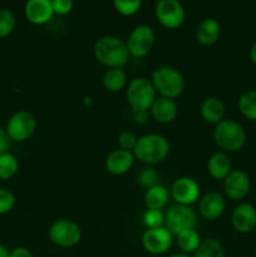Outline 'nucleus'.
<instances>
[{
	"mask_svg": "<svg viewBox=\"0 0 256 257\" xmlns=\"http://www.w3.org/2000/svg\"><path fill=\"white\" fill-rule=\"evenodd\" d=\"M200 112L201 117L207 123L218 124L225 119V105L216 97L206 98L201 104Z\"/></svg>",
	"mask_w": 256,
	"mask_h": 257,
	"instance_id": "412c9836",
	"label": "nucleus"
},
{
	"mask_svg": "<svg viewBox=\"0 0 256 257\" xmlns=\"http://www.w3.org/2000/svg\"><path fill=\"white\" fill-rule=\"evenodd\" d=\"M135 119L136 122L140 123V124H145L146 122L148 120V115L147 112H140V113H135Z\"/></svg>",
	"mask_w": 256,
	"mask_h": 257,
	"instance_id": "e433bc0d",
	"label": "nucleus"
},
{
	"mask_svg": "<svg viewBox=\"0 0 256 257\" xmlns=\"http://www.w3.org/2000/svg\"><path fill=\"white\" fill-rule=\"evenodd\" d=\"M15 206V197L12 191L0 188V215L10 212Z\"/></svg>",
	"mask_w": 256,
	"mask_h": 257,
	"instance_id": "2f4dec72",
	"label": "nucleus"
},
{
	"mask_svg": "<svg viewBox=\"0 0 256 257\" xmlns=\"http://www.w3.org/2000/svg\"><path fill=\"white\" fill-rule=\"evenodd\" d=\"M103 85L107 90L112 93L120 92L127 84V74L122 68L108 69L103 75Z\"/></svg>",
	"mask_w": 256,
	"mask_h": 257,
	"instance_id": "5701e85b",
	"label": "nucleus"
},
{
	"mask_svg": "<svg viewBox=\"0 0 256 257\" xmlns=\"http://www.w3.org/2000/svg\"><path fill=\"white\" fill-rule=\"evenodd\" d=\"M255 251H256V245H255Z\"/></svg>",
	"mask_w": 256,
	"mask_h": 257,
	"instance_id": "a19ab883",
	"label": "nucleus"
},
{
	"mask_svg": "<svg viewBox=\"0 0 256 257\" xmlns=\"http://www.w3.org/2000/svg\"><path fill=\"white\" fill-rule=\"evenodd\" d=\"M221 35V25L218 20L215 18H205L202 22L198 24L196 30V40L201 45L210 47L215 44Z\"/></svg>",
	"mask_w": 256,
	"mask_h": 257,
	"instance_id": "6ab92c4d",
	"label": "nucleus"
},
{
	"mask_svg": "<svg viewBox=\"0 0 256 257\" xmlns=\"http://www.w3.org/2000/svg\"><path fill=\"white\" fill-rule=\"evenodd\" d=\"M35 130H37V119L28 110L14 113L9 118L5 128L10 141L14 142H24L29 140L34 135Z\"/></svg>",
	"mask_w": 256,
	"mask_h": 257,
	"instance_id": "6e6552de",
	"label": "nucleus"
},
{
	"mask_svg": "<svg viewBox=\"0 0 256 257\" xmlns=\"http://www.w3.org/2000/svg\"><path fill=\"white\" fill-rule=\"evenodd\" d=\"M49 238L55 246L59 247H73L78 245L82 238V230L74 221L60 218L54 221L49 228Z\"/></svg>",
	"mask_w": 256,
	"mask_h": 257,
	"instance_id": "0eeeda50",
	"label": "nucleus"
},
{
	"mask_svg": "<svg viewBox=\"0 0 256 257\" xmlns=\"http://www.w3.org/2000/svg\"><path fill=\"white\" fill-rule=\"evenodd\" d=\"M225 198L218 192L206 193L200 201V213L208 221H215L225 212Z\"/></svg>",
	"mask_w": 256,
	"mask_h": 257,
	"instance_id": "f3484780",
	"label": "nucleus"
},
{
	"mask_svg": "<svg viewBox=\"0 0 256 257\" xmlns=\"http://www.w3.org/2000/svg\"><path fill=\"white\" fill-rule=\"evenodd\" d=\"M93 52L95 59L109 69L123 68L130 59V52L125 42L114 35L99 38L95 42Z\"/></svg>",
	"mask_w": 256,
	"mask_h": 257,
	"instance_id": "f257e3e1",
	"label": "nucleus"
},
{
	"mask_svg": "<svg viewBox=\"0 0 256 257\" xmlns=\"http://www.w3.org/2000/svg\"><path fill=\"white\" fill-rule=\"evenodd\" d=\"M178 114V107L173 99H168V98H156L153 102L152 107H151V115L153 119L162 124H167V123L173 122Z\"/></svg>",
	"mask_w": 256,
	"mask_h": 257,
	"instance_id": "a211bd4d",
	"label": "nucleus"
},
{
	"mask_svg": "<svg viewBox=\"0 0 256 257\" xmlns=\"http://www.w3.org/2000/svg\"><path fill=\"white\" fill-rule=\"evenodd\" d=\"M251 188V180L242 170L231 171L223 180V191L226 196L233 201H241L248 195Z\"/></svg>",
	"mask_w": 256,
	"mask_h": 257,
	"instance_id": "f8f14e48",
	"label": "nucleus"
},
{
	"mask_svg": "<svg viewBox=\"0 0 256 257\" xmlns=\"http://www.w3.org/2000/svg\"><path fill=\"white\" fill-rule=\"evenodd\" d=\"M168 202V191L165 186H153L148 188L145 195V203L147 210L161 211Z\"/></svg>",
	"mask_w": 256,
	"mask_h": 257,
	"instance_id": "4be33fe9",
	"label": "nucleus"
},
{
	"mask_svg": "<svg viewBox=\"0 0 256 257\" xmlns=\"http://www.w3.org/2000/svg\"><path fill=\"white\" fill-rule=\"evenodd\" d=\"M170 153V143L163 136L157 135V133H150L145 135L137 140L133 155L138 161L147 165H157Z\"/></svg>",
	"mask_w": 256,
	"mask_h": 257,
	"instance_id": "7ed1b4c3",
	"label": "nucleus"
},
{
	"mask_svg": "<svg viewBox=\"0 0 256 257\" xmlns=\"http://www.w3.org/2000/svg\"><path fill=\"white\" fill-rule=\"evenodd\" d=\"M176 238H177L178 247L183 253L196 252V250H197L201 243L200 235L196 230L183 231L180 235L176 236Z\"/></svg>",
	"mask_w": 256,
	"mask_h": 257,
	"instance_id": "a878e982",
	"label": "nucleus"
},
{
	"mask_svg": "<svg viewBox=\"0 0 256 257\" xmlns=\"http://www.w3.org/2000/svg\"><path fill=\"white\" fill-rule=\"evenodd\" d=\"M138 138L133 135L132 132H122L119 136H118V146H119V150L123 151H130V152H133L136 145H137Z\"/></svg>",
	"mask_w": 256,
	"mask_h": 257,
	"instance_id": "473e14b6",
	"label": "nucleus"
},
{
	"mask_svg": "<svg viewBox=\"0 0 256 257\" xmlns=\"http://www.w3.org/2000/svg\"><path fill=\"white\" fill-rule=\"evenodd\" d=\"M24 14L28 22L35 25L47 24L54 15L53 4L49 0H30L25 4Z\"/></svg>",
	"mask_w": 256,
	"mask_h": 257,
	"instance_id": "2eb2a0df",
	"label": "nucleus"
},
{
	"mask_svg": "<svg viewBox=\"0 0 256 257\" xmlns=\"http://www.w3.org/2000/svg\"><path fill=\"white\" fill-rule=\"evenodd\" d=\"M171 195L178 205L191 206L200 196V186L192 178L180 177L173 182Z\"/></svg>",
	"mask_w": 256,
	"mask_h": 257,
	"instance_id": "ddd939ff",
	"label": "nucleus"
},
{
	"mask_svg": "<svg viewBox=\"0 0 256 257\" xmlns=\"http://www.w3.org/2000/svg\"><path fill=\"white\" fill-rule=\"evenodd\" d=\"M135 155L130 151L115 150L108 155L105 160V168L113 176H122L132 168Z\"/></svg>",
	"mask_w": 256,
	"mask_h": 257,
	"instance_id": "dca6fc26",
	"label": "nucleus"
},
{
	"mask_svg": "<svg viewBox=\"0 0 256 257\" xmlns=\"http://www.w3.org/2000/svg\"><path fill=\"white\" fill-rule=\"evenodd\" d=\"M156 90L152 82L145 77H137L131 80L127 88V100L133 113L147 112L156 100Z\"/></svg>",
	"mask_w": 256,
	"mask_h": 257,
	"instance_id": "39448f33",
	"label": "nucleus"
},
{
	"mask_svg": "<svg viewBox=\"0 0 256 257\" xmlns=\"http://www.w3.org/2000/svg\"><path fill=\"white\" fill-rule=\"evenodd\" d=\"M151 82L155 87L156 93L168 99L180 97L186 88V80L182 73L168 65L156 68L152 73Z\"/></svg>",
	"mask_w": 256,
	"mask_h": 257,
	"instance_id": "f03ea898",
	"label": "nucleus"
},
{
	"mask_svg": "<svg viewBox=\"0 0 256 257\" xmlns=\"http://www.w3.org/2000/svg\"><path fill=\"white\" fill-rule=\"evenodd\" d=\"M208 175L215 180H225L232 171L230 157L223 152L213 153L207 162Z\"/></svg>",
	"mask_w": 256,
	"mask_h": 257,
	"instance_id": "aec40b11",
	"label": "nucleus"
},
{
	"mask_svg": "<svg viewBox=\"0 0 256 257\" xmlns=\"http://www.w3.org/2000/svg\"><path fill=\"white\" fill-rule=\"evenodd\" d=\"M250 59L253 64H256V42L250 48Z\"/></svg>",
	"mask_w": 256,
	"mask_h": 257,
	"instance_id": "4c0bfd02",
	"label": "nucleus"
},
{
	"mask_svg": "<svg viewBox=\"0 0 256 257\" xmlns=\"http://www.w3.org/2000/svg\"><path fill=\"white\" fill-rule=\"evenodd\" d=\"M168 257H191V256L188 255V253L181 252V253H173V255H171V256H168Z\"/></svg>",
	"mask_w": 256,
	"mask_h": 257,
	"instance_id": "ea45409f",
	"label": "nucleus"
},
{
	"mask_svg": "<svg viewBox=\"0 0 256 257\" xmlns=\"http://www.w3.org/2000/svg\"><path fill=\"white\" fill-rule=\"evenodd\" d=\"M52 4L54 14L58 15L69 14L73 10V7H74L72 0H54V2H52Z\"/></svg>",
	"mask_w": 256,
	"mask_h": 257,
	"instance_id": "72a5a7b5",
	"label": "nucleus"
},
{
	"mask_svg": "<svg viewBox=\"0 0 256 257\" xmlns=\"http://www.w3.org/2000/svg\"><path fill=\"white\" fill-rule=\"evenodd\" d=\"M231 222L240 233H250L256 227V208L251 203H238L232 211Z\"/></svg>",
	"mask_w": 256,
	"mask_h": 257,
	"instance_id": "4468645a",
	"label": "nucleus"
},
{
	"mask_svg": "<svg viewBox=\"0 0 256 257\" xmlns=\"http://www.w3.org/2000/svg\"><path fill=\"white\" fill-rule=\"evenodd\" d=\"M193 257H225V248L220 241L208 237L201 241Z\"/></svg>",
	"mask_w": 256,
	"mask_h": 257,
	"instance_id": "b1692460",
	"label": "nucleus"
},
{
	"mask_svg": "<svg viewBox=\"0 0 256 257\" xmlns=\"http://www.w3.org/2000/svg\"><path fill=\"white\" fill-rule=\"evenodd\" d=\"M173 236L166 227L151 228L142 236V245L147 252L152 255H162L171 248Z\"/></svg>",
	"mask_w": 256,
	"mask_h": 257,
	"instance_id": "9b49d317",
	"label": "nucleus"
},
{
	"mask_svg": "<svg viewBox=\"0 0 256 257\" xmlns=\"http://www.w3.org/2000/svg\"><path fill=\"white\" fill-rule=\"evenodd\" d=\"M19 170L17 157L12 153H4L0 156V180H10Z\"/></svg>",
	"mask_w": 256,
	"mask_h": 257,
	"instance_id": "bb28decb",
	"label": "nucleus"
},
{
	"mask_svg": "<svg viewBox=\"0 0 256 257\" xmlns=\"http://www.w3.org/2000/svg\"><path fill=\"white\" fill-rule=\"evenodd\" d=\"M0 257H10V251L8 250L7 246L0 243Z\"/></svg>",
	"mask_w": 256,
	"mask_h": 257,
	"instance_id": "58836bf2",
	"label": "nucleus"
},
{
	"mask_svg": "<svg viewBox=\"0 0 256 257\" xmlns=\"http://www.w3.org/2000/svg\"><path fill=\"white\" fill-rule=\"evenodd\" d=\"M158 180H160V175L156 172V170L153 168H143L140 173L137 175V182L140 183L142 187L151 188L153 186L160 185L158 183Z\"/></svg>",
	"mask_w": 256,
	"mask_h": 257,
	"instance_id": "7c9ffc66",
	"label": "nucleus"
},
{
	"mask_svg": "<svg viewBox=\"0 0 256 257\" xmlns=\"http://www.w3.org/2000/svg\"><path fill=\"white\" fill-rule=\"evenodd\" d=\"M238 110L248 120L256 122V90L242 93L237 102Z\"/></svg>",
	"mask_w": 256,
	"mask_h": 257,
	"instance_id": "393cba45",
	"label": "nucleus"
},
{
	"mask_svg": "<svg viewBox=\"0 0 256 257\" xmlns=\"http://www.w3.org/2000/svg\"><path fill=\"white\" fill-rule=\"evenodd\" d=\"M10 142L12 141H10L7 131L0 127V156L4 155V153H8V151L10 148Z\"/></svg>",
	"mask_w": 256,
	"mask_h": 257,
	"instance_id": "f704fd0d",
	"label": "nucleus"
},
{
	"mask_svg": "<svg viewBox=\"0 0 256 257\" xmlns=\"http://www.w3.org/2000/svg\"><path fill=\"white\" fill-rule=\"evenodd\" d=\"M114 9L123 17H132L140 12L142 7L141 0H114L113 2Z\"/></svg>",
	"mask_w": 256,
	"mask_h": 257,
	"instance_id": "c85d7f7f",
	"label": "nucleus"
},
{
	"mask_svg": "<svg viewBox=\"0 0 256 257\" xmlns=\"http://www.w3.org/2000/svg\"><path fill=\"white\" fill-rule=\"evenodd\" d=\"M10 257H33L32 252L25 247H17L10 251Z\"/></svg>",
	"mask_w": 256,
	"mask_h": 257,
	"instance_id": "c9c22d12",
	"label": "nucleus"
},
{
	"mask_svg": "<svg viewBox=\"0 0 256 257\" xmlns=\"http://www.w3.org/2000/svg\"><path fill=\"white\" fill-rule=\"evenodd\" d=\"M245 130L240 123L232 119H223L213 130V141L222 151L237 152L246 143Z\"/></svg>",
	"mask_w": 256,
	"mask_h": 257,
	"instance_id": "20e7f679",
	"label": "nucleus"
},
{
	"mask_svg": "<svg viewBox=\"0 0 256 257\" xmlns=\"http://www.w3.org/2000/svg\"><path fill=\"white\" fill-rule=\"evenodd\" d=\"M143 223L147 227V230L163 227V225H165V215L158 210H147L143 215Z\"/></svg>",
	"mask_w": 256,
	"mask_h": 257,
	"instance_id": "c756f323",
	"label": "nucleus"
},
{
	"mask_svg": "<svg viewBox=\"0 0 256 257\" xmlns=\"http://www.w3.org/2000/svg\"><path fill=\"white\" fill-rule=\"evenodd\" d=\"M165 227L172 236L180 235L187 230H196L197 215L191 206H172L165 215Z\"/></svg>",
	"mask_w": 256,
	"mask_h": 257,
	"instance_id": "423d86ee",
	"label": "nucleus"
},
{
	"mask_svg": "<svg viewBox=\"0 0 256 257\" xmlns=\"http://www.w3.org/2000/svg\"><path fill=\"white\" fill-rule=\"evenodd\" d=\"M156 18L162 27L177 29L186 19V10L177 0H160L156 3Z\"/></svg>",
	"mask_w": 256,
	"mask_h": 257,
	"instance_id": "1a4fd4ad",
	"label": "nucleus"
},
{
	"mask_svg": "<svg viewBox=\"0 0 256 257\" xmlns=\"http://www.w3.org/2000/svg\"><path fill=\"white\" fill-rule=\"evenodd\" d=\"M17 25L15 15L9 9H0V38L12 34Z\"/></svg>",
	"mask_w": 256,
	"mask_h": 257,
	"instance_id": "cd10ccee",
	"label": "nucleus"
},
{
	"mask_svg": "<svg viewBox=\"0 0 256 257\" xmlns=\"http://www.w3.org/2000/svg\"><path fill=\"white\" fill-rule=\"evenodd\" d=\"M155 30L150 25L141 24L136 27L128 35L125 42L130 55L136 58H142L147 55L155 44Z\"/></svg>",
	"mask_w": 256,
	"mask_h": 257,
	"instance_id": "9d476101",
	"label": "nucleus"
}]
</instances>
